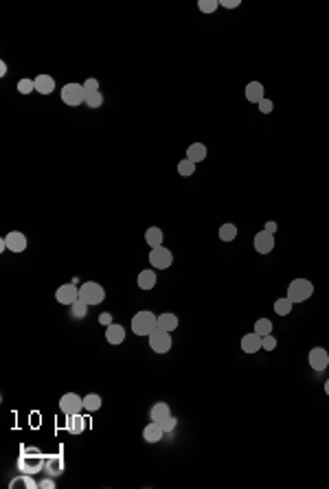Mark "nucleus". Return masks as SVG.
Segmentation results:
<instances>
[{
    "instance_id": "f257e3e1",
    "label": "nucleus",
    "mask_w": 329,
    "mask_h": 489,
    "mask_svg": "<svg viewBox=\"0 0 329 489\" xmlns=\"http://www.w3.org/2000/svg\"><path fill=\"white\" fill-rule=\"evenodd\" d=\"M156 327H158V316H154L147 310L136 312V316L132 318V331L136 336H149Z\"/></svg>"
},
{
    "instance_id": "f03ea898",
    "label": "nucleus",
    "mask_w": 329,
    "mask_h": 489,
    "mask_svg": "<svg viewBox=\"0 0 329 489\" xmlns=\"http://www.w3.org/2000/svg\"><path fill=\"white\" fill-rule=\"evenodd\" d=\"M314 294V286H312V281H307V279H294L288 286V296L292 303H303L307 301Z\"/></svg>"
},
{
    "instance_id": "7ed1b4c3",
    "label": "nucleus",
    "mask_w": 329,
    "mask_h": 489,
    "mask_svg": "<svg viewBox=\"0 0 329 489\" xmlns=\"http://www.w3.org/2000/svg\"><path fill=\"white\" fill-rule=\"evenodd\" d=\"M44 467V456L40 452H22V456L18 458V470L20 474H38Z\"/></svg>"
},
{
    "instance_id": "20e7f679",
    "label": "nucleus",
    "mask_w": 329,
    "mask_h": 489,
    "mask_svg": "<svg viewBox=\"0 0 329 489\" xmlns=\"http://www.w3.org/2000/svg\"><path fill=\"white\" fill-rule=\"evenodd\" d=\"M79 298L88 305H99L106 298V290L94 281H86L82 288H79Z\"/></svg>"
},
{
    "instance_id": "39448f33",
    "label": "nucleus",
    "mask_w": 329,
    "mask_h": 489,
    "mask_svg": "<svg viewBox=\"0 0 329 489\" xmlns=\"http://www.w3.org/2000/svg\"><path fill=\"white\" fill-rule=\"evenodd\" d=\"M62 101L70 108H77L86 101V90L82 84H66L62 88Z\"/></svg>"
},
{
    "instance_id": "423d86ee",
    "label": "nucleus",
    "mask_w": 329,
    "mask_h": 489,
    "mask_svg": "<svg viewBox=\"0 0 329 489\" xmlns=\"http://www.w3.org/2000/svg\"><path fill=\"white\" fill-rule=\"evenodd\" d=\"M149 347H151V351L154 353H167L171 349V333L169 331H165V329H154L149 336Z\"/></svg>"
},
{
    "instance_id": "0eeeda50",
    "label": "nucleus",
    "mask_w": 329,
    "mask_h": 489,
    "mask_svg": "<svg viewBox=\"0 0 329 489\" xmlns=\"http://www.w3.org/2000/svg\"><path fill=\"white\" fill-rule=\"evenodd\" d=\"M149 264L154 266V270H167V268L173 264V254L167 250V248H163V246L151 248V252H149Z\"/></svg>"
},
{
    "instance_id": "6e6552de",
    "label": "nucleus",
    "mask_w": 329,
    "mask_h": 489,
    "mask_svg": "<svg viewBox=\"0 0 329 489\" xmlns=\"http://www.w3.org/2000/svg\"><path fill=\"white\" fill-rule=\"evenodd\" d=\"M60 408H62V413L68 417V415H77V413H82L84 410V399L77 395V393H66V395H62L60 399Z\"/></svg>"
},
{
    "instance_id": "1a4fd4ad",
    "label": "nucleus",
    "mask_w": 329,
    "mask_h": 489,
    "mask_svg": "<svg viewBox=\"0 0 329 489\" xmlns=\"http://www.w3.org/2000/svg\"><path fill=\"white\" fill-rule=\"evenodd\" d=\"M307 362H310V367L314 371H325L329 367V353L323 347H314L310 355H307Z\"/></svg>"
},
{
    "instance_id": "9d476101",
    "label": "nucleus",
    "mask_w": 329,
    "mask_h": 489,
    "mask_svg": "<svg viewBox=\"0 0 329 489\" xmlns=\"http://www.w3.org/2000/svg\"><path fill=\"white\" fill-rule=\"evenodd\" d=\"M55 298H57V303H62V305H72L79 298V288L75 286V283H68V286L57 288Z\"/></svg>"
},
{
    "instance_id": "9b49d317",
    "label": "nucleus",
    "mask_w": 329,
    "mask_h": 489,
    "mask_svg": "<svg viewBox=\"0 0 329 489\" xmlns=\"http://www.w3.org/2000/svg\"><path fill=\"white\" fill-rule=\"evenodd\" d=\"M274 248V235H270L268 230H259L255 235V250L259 254H268Z\"/></svg>"
},
{
    "instance_id": "f8f14e48",
    "label": "nucleus",
    "mask_w": 329,
    "mask_h": 489,
    "mask_svg": "<svg viewBox=\"0 0 329 489\" xmlns=\"http://www.w3.org/2000/svg\"><path fill=\"white\" fill-rule=\"evenodd\" d=\"M44 470H46L48 476H60V474L66 470V461L60 454L46 456V458H44Z\"/></svg>"
},
{
    "instance_id": "ddd939ff",
    "label": "nucleus",
    "mask_w": 329,
    "mask_h": 489,
    "mask_svg": "<svg viewBox=\"0 0 329 489\" xmlns=\"http://www.w3.org/2000/svg\"><path fill=\"white\" fill-rule=\"evenodd\" d=\"M261 336L257 331H252V333H246L244 338H241V351H246V353H257L261 351Z\"/></svg>"
},
{
    "instance_id": "4468645a",
    "label": "nucleus",
    "mask_w": 329,
    "mask_h": 489,
    "mask_svg": "<svg viewBox=\"0 0 329 489\" xmlns=\"http://www.w3.org/2000/svg\"><path fill=\"white\" fill-rule=\"evenodd\" d=\"M3 242H5V246L9 248L11 252H22V250L27 248V237L22 235V233H18V230L9 233V235H7V237L3 239Z\"/></svg>"
},
{
    "instance_id": "2eb2a0df",
    "label": "nucleus",
    "mask_w": 329,
    "mask_h": 489,
    "mask_svg": "<svg viewBox=\"0 0 329 489\" xmlns=\"http://www.w3.org/2000/svg\"><path fill=\"white\" fill-rule=\"evenodd\" d=\"M163 434H165V430L156 421H151V423H147V426L143 428V439L147 443H158L160 439H163Z\"/></svg>"
},
{
    "instance_id": "dca6fc26",
    "label": "nucleus",
    "mask_w": 329,
    "mask_h": 489,
    "mask_svg": "<svg viewBox=\"0 0 329 489\" xmlns=\"http://www.w3.org/2000/svg\"><path fill=\"white\" fill-rule=\"evenodd\" d=\"M66 430H68L70 434H82L86 430V419L82 417V413L77 415H68L66 417Z\"/></svg>"
},
{
    "instance_id": "f3484780",
    "label": "nucleus",
    "mask_w": 329,
    "mask_h": 489,
    "mask_svg": "<svg viewBox=\"0 0 329 489\" xmlns=\"http://www.w3.org/2000/svg\"><path fill=\"white\" fill-rule=\"evenodd\" d=\"M11 489H35V487H40V483H35L31 474H20V476H16L9 483Z\"/></svg>"
},
{
    "instance_id": "a211bd4d",
    "label": "nucleus",
    "mask_w": 329,
    "mask_h": 489,
    "mask_svg": "<svg viewBox=\"0 0 329 489\" xmlns=\"http://www.w3.org/2000/svg\"><path fill=\"white\" fill-rule=\"evenodd\" d=\"M106 338L110 345H121L123 340H125V329H123L121 325H108V329H106Z\"/></svg>"
},
{
    "instance_id": "6ab92c4d",
    "label": "nucleus",
    "mask_w": 329,
    "mask_h": 489,
    "mask_svg": "<svg viewBox=\"0 0 329 489\" xmlns=\"http://www.w3.org/2000/svg\"><path fill=\"white\" fill-rule=\"evenodd\" d=\"M207 154H209V151H207V147H204L202 143H193V145H189V147H187V158L191 160V163H195V165L202 163V160L207 158Z\"/></svg>"
},
{
    "instance_id": "aec40b11",
    "label": "nucleus",
    "mask_w": 329,
    "mask_h": 489,
    "mask_svg": "<svg viewBox=\"0 0 329 489\" xmlns=\"http://www.w3.org/2000/svg\"><path fill=\"white\" fill-rule=\"evenodd\" d=\"M35 90L40 94H50L55 90V79L48 75H38L35 77Z\"/></svg>"
},
{
    "instance_id": "412c9836",
    "label": "nucleus",
    "mask_w": 329,
    "mask_h": 489,
    "mask_svg": "<svg viewBox=\"0 0 329 489\" xmlns=\"http://www.w3.org/2000/svg\"><path fill=\"white\" fill-rule=\"evenodd\" d=\"M171 415V410H169V406L165 404V401H158V404H154V408H151V413H149V417H151V421H156V423H160V421H165L167 417Z\"/></svg>"
},
{
    "instance_id": "4be33fe9",
    "label": "nucleus",
    "mask_w": 329,
    "mask_h": 489,
    "mask_svg": "<svg viewBox=\"0 0 329 489\" xmlns=\"http://www.w3.org/2000/svg\"><path fill=\"white\" fill-rule=\"evenodd\" d=\"M246 99L250 101V104H259L263 99V86L259 82H250L246 86Z\"/></svg>"
},
{
    "instance_id": "5701e85b",
    "label": "nucleus",
    "mask_w": 329,
    "mask_h": 489,
    "mask_svg": "<svg viewBox=\"0 0 329 489\" xmlns=\"http://www.w3.org/2000/svg\"><path fill=\"white\" fill-rule=\"evenodd\" d=\"M175 327H178V316H175V314L167 312V314H160L158 316V329H165V331L171 333Z\"/></svg>"
},
{
    "instance_id": "b1692460",
    "label": "nucleus",
    "mask_w": 329,
    "mask_h": 489,
    "mask_svg": "<svg viewBox=\"0 0 329 489\" xmlns=\"http://www.w3.org/2000/svg\"><path fill=\"white\" fill-rule=\"evenodd\" d=\"M156 272L154 270H143L141 274H138V288L141 290H154V286H156Z\"/></svg>"
},
{
    "instance_id": "393cba45",
    "label": "nucleus",
    "mask_w": 329,
    "mask_h": 489,
    "mask_svg": "<svg viewBox=\"0 0 329 489\" xmlns=\"http://www.w3.org/2000/svg\"><path fill=\"white\" fill-rule=\"evenodd\" d=\"M163 230L158 228V226H151V228H147V233H145V242H147V246L151 248H158L160 244H163Z\"/></svg>"
},
{
    "instance_id": "a878e982",
    "label": "nucleus",
    "mask_w": 329,
    "mask_h": 489,
    "mask_svg": "<svg viewBox=\"0 0 329 489\" xmlns=\"http://www.w3.org/2000/svg\"><path fill=\"white\" fill-rule=\"evenodd\" d=\"M101 404H104V401H101V395H97V393H90V395L84 397V410H88V413H97Z\"/></svg>"
},
{
    "instance_id": "bb28decb",
    "label": "nucleus",
    "mask_w": 329,
    "mask_h": 489,
    "mask_svg": "<svg viewBox=\"0 0 329 489\" xmlns=\"http://www.w3.org/2000/svg\"><path fill=\"white\" fill-rule=\"evenodd\" d=\"M292 303L288 296H283V298H276L274 301V312H276V316H288V314L292 312Z\"/></svg>"
},
{
    "instance_id": "cd10ccee",
    "label": "nucleus",
    "mask_w": 329,
    "mask_h": 489,
    "mask_svg": "<svg viewBox=\"0 0 329 489\" xmlns=\"http://www.w3.org/2000/svg\"><path fill=\"white\" fill-rule=\"evenodd\" d=\"M237 237V226L235 224H222L219 226V239L222 242H233Z\"/></svg>"
},
{
    "instance_id": "c85d7f7f",
    "label": "nucleus",
    "mask_w": 329,
    "mask_h": 489,
    "mask_svg": "<svg viewBox=\"0 0 329 489\" xmlns=\"http://www.w3.org/2000/svg\"><path fill=\"white\" fill-rule=\"evenodd\" d=\"M88 307H90V305H88V303H84L82 298H77V301L70 305V314H72V316H75V318H86Z\"/></svg>"
},
{
    "instance_id": "c756f323",
    "label": "nucleus",
    "mask_w": 329,
    "mask_h": 489,
    "mask_svg": "<svg viewBox=\"0 0 329 489\" xmlns=\"http://www.w3.org/2000/svg\"><path fill=\"white\" fill-rule=\"evenodd\" d=\"M178 173H180L182 178L193 176V173H195V163H191V160H189V158L180 160V163H178Z\"/></svg>"
},
{
    "instance_id": "7c9ffc66",
    "label": "nucleus",
    "mask_w": 329,
    "mask_h": 489,
    "mask_svg": "<svg viewBox=\"0 0 329 489\" xmlns=\"http://www.w3.org/2000/svg\"><path fill=\"white\" fill-rule=\"evenodd\" d=\"M255 331H257L261 338L263 336H268V333H272V323H270L268 318H259L257 323H255Z\"/></svg>"
},
{
    "instance_id": "2f4dec72",
    "label": "nucleus",
    "mask_w": 329,
    "mask_h": 489,
    "mask_svg": "<svg viewBox=\"0 0 329 489\" xmlns=\"http://www.w3.org/2000/svg\"><path fill=\"white\" fill-rule=\"evenodd\" d=\"M84 104L88 106V108H101L104 106V94H101V90L99 92H92V94H86V101Z\"/></svg>"
},
{
    "instance_id": "473e14b6",
    "label": "nucleus",
    "mask_w": 329,
    "mask_h": 489,
    "mask_svg": "<svg viewBox=\"0 0 329 489\" xmlns=\"http://www.w3.org/2000/svg\"><path fill=\"white\" fill-rule=\"evenodd\" d=\"M35 90V79H20L18 82V92L20 94H31Z\"/></svg>"
},
{
    "instance_id": "72a5a7b5",
    "label": "nucleus",
    "mask_w": 329,
    "mask_h": 489,
    "mask_svg": "<svg viewBox=\"0 0 329 489\" xmlns=\"http://www.w3.org/2000/svg\"><path fill=\"white\" fill-rule=\"evenodd\" d=\"M217 7H219L217 0H200V3H197V9L204 11V13H213Z\"/></svg>"
},
{
    "instance_id": "f704fd0d",
    "label": "nucleus",
    "mask_w": 329,
    "mask_h": 489,
    "mask_svg": "<svg viewBox=\"0 0 329 489\" xmlns=\"http://www.w3.org/2000/svg\"><path fill=\"white\" fill-rule=\"evenodd\" d=\"M261 347H263V351H272V349L276 347V338H274L272 333L263 336V340H261Z\"/></svg>"
},
{
    "instance_id": "c9c22d12",
    "label": "nucleus",
    "mask_w": 329,
    "mask_h": 489,
    "mask_svg": "<svg viewBox=\"0 0 329 489\" xmlns=\"http://www.w3.org/2000/svg\"><path fill=\"white\" fill-rule=\"evenodd\" d=\"M84 90H86V94H92V92H99V82L97 79H86L84 82Z\"/></svg>"
},
{
    "instance_id": "e433bc0d",
    "label": "nucleus",
    "mask_w": 329,
    "mask_h": 489,
    "mask_svg": "<svg viewBox=\"0 0 329 489\" xmlns=\"http://www.w3.org/2000/svg\"><path fill=\"white\" fill-rule=\"evenodd\" d=\"M257 106H259V112H263V114H270V112H272V101L266 99V97H263Z\"/></svg>"
},
{
    "instance_id": "4c0bfd02",
    "label": "nucleus",
    "mask_w": 329,
    "mask_h": 489,
    "mask_svg": "<svg viewBox=\"0 0 329 489\" xmlns=\"http://www.w3.org/2000/svg\"><path fill=\"white\" fill-rule=\"evenodd\" d=\"M175 423H178V421H175V417H171V415H169L165 421H160V426H163L165 432H171V430L175 428Z\"/></svg>"
},
{
    "instance_id": "58836bf2",
    "label": "nucleus",
    "mask_w": 329,
    "mask_h": 489,
    "mask_svg": "<svg viewBox=\"0 0 329 489\" xmlns=\"http://www.w3.org/2000/svg\"><path fill=\"white\" fill-rule=\"evenodd\" d=\"M99 323L101 325H112V314H108V312H104V314H99Z\"/></svg>"
},
{
    "instance_id": "ea45409f",
    "label": "nucleus",
    "mask_w": 329,
    "mask_h": 489,
    "mask_svg": "<svg viewBox=\"0 0 329 489\" xmlns=\"http://www.w3.org/2000/svg\"><path fill=\"white\" fill-rule=\"evenodd\" d=\"M40 487H42V489H55V480H53V478H44L42 483H40Z\"/></svg>"
},
{
    "instance_id": "a19ab883",
    "label": "nucleus",
    "mask_w": 329,
    "mask_h": 489,
    "mask_svg": "<svg viewBox=\"0 0 329 489\" xmlns=\"http://www.w3.org/2000/svg\"><path fill=\"white\" fill-rule=\"evenodd\" d=\"M219 5H224L226 9H235V7H239V0H222Z\"/></svg>"
},
{
    "instance_id": "79ce46f5",
    "label": "nucleus",
    "mask_w": 329,
    "mask_h": 489,
    "mask_svg": "<svg viewBox=\"0 0 329 489\" xmlns=\"http://www.w3.org/2000/svg\"><path fill=\"white\" fill-rule=\"evenodd\" d=\"M263 230H268L270 235H274V233L279 230V226H276V222H266V228H263Z\"/></svg>"
},
{
    "instance_id": "37998d69",
    "label": "nucleus",
    "mask_w": 329,
    "mask_h": 489,
    "mask_svg": "<svg viewBox=\"0 0 329 489\" xmlns=\"http://www.w3.org/2000/svg\"><path fill=\"white\" fill-rule=\"evenodd\" d=\"M0 75H3V77L7 75V64H5V62H3V64H0Z\"/></svg>"
},
{
    "instance_id": "c03bdc74",
    "label": "nucleus",
    "mask_w": 329,
    "mask_h": 489,
    "mask_svg": "<svg viewBox=\"0 0 329 489\" xmlns=\"http://www.w3.org/2000/svg\"><path fill=\"white\" fill-rule=\"evenodd\" d=\"M325 393H327V395H329V379H327V382H325Z\"/></svg>"
}]
</instances>
